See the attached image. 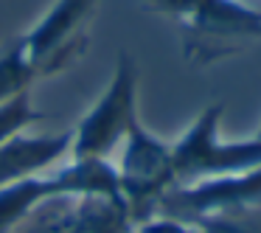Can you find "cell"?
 Here are the masks:
<instances>
[{"instance_id": "cell-1", "label": "cell", "mask_w": 261, "mask_h": 233, "mask_svg": "<svg viewBox=\"0 0 261 233\" xmlns=\"http://www.w3.org/2000/svg\"><path fill=\"white\" fill-rule=\"evenodd\" d=\"M222 113L225 107L219 101L208 104L180 135V141L171 143L177 186L211 180V177L242 174V171L261 166V138L222 141Z\"/></svg>"}, {"instance_id": "cell-2", "label": "cell", "mask_w": 261, "mask_h": 233, "mask_svg": "<svg viewBox=\"0 0 261 233\" xmlns=\"http://www.w3.org/2000/svg\"><path fill=\"white\" fill-rule=\"evenodd\" d=\"M98 3L101 0H54L34 29L20 37L34 82L65 73L85 57Z\"/></svg>"}, {"instance_id": "cell-3", "label": "cell", "mask_w": 261, "mask_h": 233, "mask_svg": "<svg viewBox=\"0 0 261 233\" xmlns=\"http://www.w3.org/2000/svg\"><path fill=\"white\" fill-rule=\"evenodd\" d=\"M182 57L194 68H208L239 57L261 42V12L239 0H205L180 20Z\"/></svg>"}, {"instance_id": "cell-4", "label": "cell", "mask_w": 261, "mask_h": 233, "mask_svg": "<svg viewBox=\"0 0 261 233\" xmlns=\"http://www.w3.org/2000/svg\"><path fill=\"white\" fill-rule=\"evenodd\" d=\"M115 171L132 225L158 216L163 197L171 188H177L171 143L160 141L152 130H146L141 118L132 124L126 135L121 166H115Z\"/></svg>"}, {"instance_id": "cell-5", "label": "cell", "mask_w": 261, "mask_h": 233, "mask_svg": "<svg viewBox=\"0 0 261 233\" xmlns=\"http://www.w3.org/2000/svg\"><path fill=\"white\" fill-rule=\"evenodd\" d=\"M138 121V68L126 51H121L113 79L79 121L70 138L73 160H107L113 149L124 146L132 124Z\"/></svg>"}, {"instance_id": "cell-6", "label": "cell", "mask_w": 261, "mask_h": 233, "mask_svg": "<svg viewBox=\"0 0 261 233\" xmlns=\"http://www.w3.org/2000/svg\"><path fill=\"white\" fill-rule=\"evenodd\" d=\"M247 205H261V166L242 171V174L211 177V180L171 188L160 202L158 216H174V219L191 222L197 216L239 211Z\"/></svg>"}, {"instance_id": "cell-7", "label": "cell", "mask_w": 261, "mask_h": 233, "mask_svg": "<svg viewBox=\"0 0 261 233\" xmlns=\"http://www.w3.org/2000/svg\"><path fill=\"white\" fill-rule=\"evenodd\" d=\"M70 138L73 132H59V135H17L0 146V188L23 183L31 177H40L42 169L59 163L70 152Z\"/></svg>"}, {"instance_id": "cell-8", "label": "cell", "mask_w": 261, "mask_h": 233, "mask_svg": "<svg viewBox=\"0 0 261 233\" xmlns=\"http://www.w3.org/2000/svg\"><path fill=\"white\" fill-rule=\"evenodd\" d=\"M48 191L51 197H107L124 202L118 171L110 166V160H70V166H62L48 177Z\"/></svg>"}, {"instance_id": "cell-9", "label": "cell", "mask_w": 261, "mask_h": 233, "mask_svg": "<svg viewBox=\"0 0 261 233\" xmlns=\"http://www.w3.org/2000/svg\"><path fill=\"white\" fill-rule=\"evenodd\" d=\"M126 205L107 197H79L65 211L62 233H132Z\"/></svg>"}, {"instance_id": "cell-10", "label": "cell", "mask_w": 261, "mask_h": 233, "mask_svg": "<svg viewBox=\"0 0 261 233\" xmlns=\"http://www.w3.org/2000/svg\"><path fill=\"white\" fill-rule=\"evenodd\" d=\"M48 177H31L0 188V233H14L42 202H51Z\"/></svg>"}, {"instance_id": "cell-11", "label": "cell", "mask_w": 261, "mask_h": 233, "mask_svg": "<svg viewBox=\"0 0 261 233\" xmlns=\"http://www.w3.org/2000/svg\"><path fill=\"white\" fill-rule=\"evenodd\" d=\"M191 225L199 233H261V205L197 216L191 219Z\"/></svg>"}, {"instance_id": "cell-12", "label": "cell", "mask_w": 261, "mask_h": 233, "mask_svg": "<svg viewBox=\"0 0 261 233\" xmlns=\"http://www.w3.org/2000/svg\"><path fill=\"white\" fill-rule=\"evenodd\" d=\"M31 85H34V73H31L29 62H25L20 40H14L6 51L0 54V104L23 90H31Z\"/></svg>"}, {"instance_id": "cell-13", "label": "cell", "mask_w": 261, "mask_h": 233, "mask_svg": "<svg viewBox=\"0 0 261 233\" xmlns=\"http://www.w3.org/2000/svg\"><path fill=\"white\" fill-rule=\"evenodd\" d=\"M37 118H40V113H37L34 104H31L29 90L6 98V101L0 104V146L6 141H12V138L23 135Z\"/></svg>"}, {"instance_id": "cell-14", "label": "cell", "mask_w": 261, "mask_h": 233, "mask_svg": "<svg viewBox=\"0 0 261 233\" xmlns=\"http://www.w3.org/2000/svg\"><path fill=\"white\" fill-rule=\"evenodd\" d=\"M141 3L149 9V12L163 14V17H171V20H177V23H180V20L188 17L194 9L202 6L205 0H141Z\"/></svg>"}, {"instance_id": "cell-15", "label": "cell", "mask_w": 261, "mask_h": 233, "mask_svg": "<svg viewBox=\"0 0 261 233\" xmlns=\"http://www.w3.org/2000/svg\"><path fill=\"white\" fill-rule=\"evenodd\" d=\"M132 233H199L191 222L174 219V216H152L132 227Z\"/></svg>"}, {"instance_id": "cell-16", "label": "cell", "mask_w": 261, "mask_h": 233, "mask_svg": "<svg viewBox=\"0 0 261 233\" xmlns=\"http://www.w3.org/2000/svg\"><path fill=\"white\" fill-rule=\"evenodd\" d=\"M255 138H261V126H258V132H255Z\"/></svg>"}]
</instances>
